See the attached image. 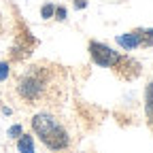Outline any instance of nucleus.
Listing matches in <instances>:
<instances>
[{
  "instance_id": "10",
  "label": "nucleus",
  "mask_w": 153,
  "mask_h": 153,
  "mask_svg": "<svg viewBox=\"0 0 153 153\" xmlns=\"http://www.w3.org/2000/svg\"><path fill=\"white\" fill-rule=\"evenodd\" d=\"M53 15H55V19L64 22V19H66V9H64V7H55V9H53Z\"/></svg>"
},
{
  "instance_id": "4",
  "label": "nucleus",
  "mask_w": 153,
  "mask_h": 153,
  "mask_svg": "<svg viewBox=\"0 0 153 153\" xmlns=\"http://www.w3.org/2000/svg\"><path fill=\"white\" fill-rule=\"evenodd\" d=\"M117 45H121V47H123V49H128V51L140 47V45H138V36H136V32L119 34V36H117Z\"/></svg>"
},
{
  "instance_id": "7",
  "label": "nucleus",
  "mask_w": 153,
  "mask_h": 153,
  "mask_svg": "<svg viewBox=\"0 0 153 153\" xmlns=\"http://www.w3.org/2000/svg\"><path fill=\"white\" fill-rule=\"evenodd\" d=\"M136 36H138V45H143V47H151L153 45V28L136 30Z\"/></svg>"
},
{
  "instance_id": "8",
  "label": "nucleus",
  "mask_w": 153,
  "mask_h": 153,
  "mask_svg": "<svg viewBox=\"0 0 153 153\" xmlns=\"http://www.w3.org/2000/svg\"><path fill=\"white\" fill-rule=\"evenodd\" d=\"M7 76H9V64L7 62H0V83L7 81Z\"/></svg>"
},
{
  "instance_id": "3",
  "label": "nucleus",
  "mask_w": 153,
  "mask_h": 153,
  "mask_svg": "<svg viewBox=\"0 0 153 153\" xmlns=\"http://www.w3.org/2000/svg\"><path fill=\"white\" fill-rule=\"evenodd\" d=\"M89 55H91L94 64H98L102 68H113L115 62L119 60V53L115 51L113 47H108L104 43H98V41H91L89 43Z\"/></svg>"
},
{
  "instance_id": "12",
  "label": "nucleus",
  "mask_w": 153,
  "mask_h": 153,
  "mask_svg": "<svg viewBox=\"0 0 153 153\" xmlns=\"http://www.w3.org/2000/svg\"><path fill=\"white\" fill-rule=\"evenodd\" d=\"M85 4H87L85 0H74V7H76V9H85Z\"/></svg>"
},
{
  "instance_id": "11",
  "label": "nucleus",
  "mask_w": 153,
  "mask_h": 153,
  "mask_svg": "<svg viewBox=\"0 0 153 153\" xmlns=\"http://www.w3.org/2000/svg\"><path fill=\"white\" fill-rule=\"evenodd\" d=\"M53 9H55L53 4H45V7L41 9V15H43V19H49V17L53 15Z\"/></svg>"
},
{
  "instance_id": "5",
  "label": "nucleus",
  "mask_w": 153,
  "mask_h": 153,
  "mask_svg": "<svg viewBox=\"0 0 153 153\" xmlns=\"http://www.w3.org/2000/svg\"><path fill=\"white\" fill-rule=\"evenodd\" d=\"M145 113H147V119L153 126V81L147 85L145 89Z\"/></svg>"
},
{
  "instance_id": "1",
  "label": "nucleus",
  "mask_w": 153,
  "mask_h": 153,
  "mask_svg": "<svg viewBox=\"0 0 153 153\" xmlns=\"http://www.w3.org/2000/svg\"><path fill=\"white\" fill-rule=\"evenodd\" d=\"M32 130L51 151H62L68 147V134L49 113H36L32 117Z\"/></svg>"
},
{
  "instance_id": "2",
  "label": "nucleus",
  "mask_w": 153,
  "mask_h": 153,
  "mask_svg": "<svg viewBox=\"0 0 153 153\" xmlns=\"http://www.w3.org/2000/svg\"><path fill=\"white\" fill-rule=\"evenodd\" d=\"M43 87H45V79H43L41 74H38V70H32V72L24 74L22 79H19V83H17V91H19V96H22L24 100H28V102L41 100Z\"/></svg>"
},
{
  "instance_id": "6",
  "label": "nucleus",
  "mask_w": 153,
  "mask_h": 153,
  "mask_svg": "<svg viewBox=\"0 0 153 153\" xmlns=\"http://www.w3.org/2000/svg\"><path fill=\"white\" fill-rule=\"evenodd\" d=\"M17 149L19 153H34V143H32V136H28V134H22L17 140Z\"/></svg>"
},
{
  "instance_id": "9",
  "label": "nucleus",
  "mask_w": 153,
  "mask_h": 153,
  "mask_svg": "<svg viewBox=\"0 0 153 153\" xmlns=\"http://www.w3.org/2000/svg\"><path fill=\"white\" fill-rule=\"evenodd\" d=\"M22 134H24L22 126H11V130H9V136H11V138H19Z\"/></svg>"
}]
</instances>
